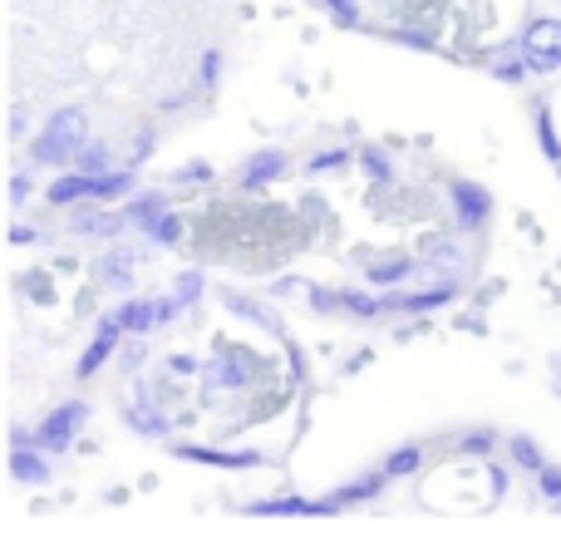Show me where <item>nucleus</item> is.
Masks as SVG:
<instances>
[{"instance_id":"f257e3e1","label":"nucleus","mask_w":561,"mask_h":547,"mask_svg":"<svg viewBox=\"0 0 561 547\" xmlns=\"http://www.w3.org/2000/svg\"><path fill=\"white\" fill-rule=\"evenodd\" d=\"M75 420H79V410H75V404H69V410L59 414V420L45 430V440H49V444H59V440H65V434H69V424H75Z\"/></svg>"}]
</instances>
